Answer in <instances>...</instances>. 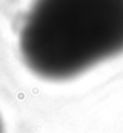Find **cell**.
<instances>
[{"mask_svg": "<svg viewBox=\"0 0 123 133\" xmlns=\"http://www.w3.org/2000/svg\"><path fill=\"white\" fill-rule=\"evenodd\" d=\"M5 131H3V124H2V121H1V119H0V133H3Z\"/></svg>", "mask_w": 123, "mask_h": 133, "instance_id": "7a4b0ae2", "label": "cell"}, {"mask_svg": "<svg viewBox=\"0 0 123 133\" xmlns=\"http://www.w3.org/2000/svg\"><path fill=\"white\" fill-rule=\"evenodd\" d=\"M19 46L40 78L78 77L123 54V0H34Z\"/></svg>", "mask_w": 123, "mask_h": 133, "instance_id": "6da1fadb", "label": "cell"}]
</instances>
